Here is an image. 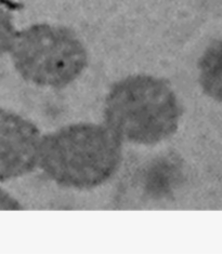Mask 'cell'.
I'll return each instance as SVG.
<instances>
[{
    "label": "cell",
    "mask_w": 222,
    "mask_h": 254,
    "mask_svg": "<svg viewBox=\"0 0 222 254\" xmlns=\"http://www.w3.org/2000/svg\"><path fill=\"white\" fill-rule=\"evenodd\" d=\"M200 83L208 96L222 103V40L209 46L199 62Z\"/></svg>",
    "instance_id": "cell-5"
},
{
    "label": "cell",
    "mask_w": 222,
    "mask_h": 254,
    "mask_svg": "<svg viewBox=\"0 0 222 254\" xmlns=\"http://www.w3.org/2000/svg\"><path fill=\"white\" fill-rule=\"evenodd\" d=\"M10 54L23 79L39 87H67L88 64L87 50L77 35L50 24H35L17 32Z\"/></svg>",
    "instance_id": "cell-3"
},
{
    "label": "cell",
    "mask_w": 222,
    "mask_h": 254,
    "mask_svg": "<svg viewBox=\"0 0 222 254\" xmlns=\"http://www.w3.org/2000/svg\"><path fill=\"white\" fill-rule=\"evenodd\" d=\"M16 33L11 12L0 0V56L10 52Z\"/></svg>",
    "instance_id": "cell-6"
},
{
    "label": "cell",
    "mask_w": 222,
    "mask_h": 254,
    "mask_svg": "<svg viewBox=\"0 0 222 254\" xmlns=\"http://www.w3.org/2000/svg\"><path fill=\"white\" fill-rule=\"evenodd\" d=\"M182 106L166 80L133 75L114 83L106 95L103 117L122 142L155 145L176 133Z\"/></svg>",
    "instance_id": "cell-2"
},
{
    "label": "cell",
    "mask_w": 222,
    "mask_h": 254,
    "mask_svg": "<svg viewBox=\"0 0 222 254\" xmlns=\"http://www.w3.org/2000/svg\"><path fill=\"white\" fill-rule=\"evenodd\" d=\"M41 135L32 122L0 108V182L32 172L38 165Z\"/></svg>",
    "instance_id": "cell-4"
},
{
    "label": "cell",
    "mask_w": 222,
    "mask_h": 254,
    "mask_svg": "<svg viewBox=\"0 0 222 254\" xmlns=\"http://www.w3.org/2000/svg\"><path fill=\"white\" fill-rule=\"evenodd\" d=\"M122 155V141L106 126L80 123L41 137L38 165L59 185L91 190L113 177Z\"/></svg>",
    "instance_id": "cell-1"
},
{
    "label": "cell",
    "mask_w": 222,
    "mask_h": 254,
    "mask_svg": "<svg viewBox=\"0 0 222 254\" xmlns=\"http://www.w3.org/2000/svg\"><path fill=\"white\" fill-rule=\"evenodd\" d=\"M22 209L21 203L12 197L9 192L0 190V210H20Z\"/></svg>",
    "instance_id": "cell-7"
}]
</instances>
